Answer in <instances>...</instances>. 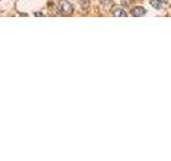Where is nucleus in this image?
<instances>
[{
	"mask_svg": "<svg viewBox=\"0 0 171 161\" xmlns=\"http://www.w3.org/2000/svg\"><path fill=\"white\" fill-rule=\"evenodd\" d=\"M59 9L61 11V13L65 15H68L71 14L73 12V6L70 2H68L66 0H61L59 2Z\"/></svg>",
	"mask_w": 171,
	"mask_h": 161,
	"instance_id": "nucleus-1",
	"label": "nucleus"
},
{
	"mask_svg": "<svg viewBox=\"0 0 171 161\" xmlns=\"http://www.w3.org/2000/svg\"><path fill=\"white\" fill-rule=\"evenodd\" d=\"M112 15L115 17H126V12L122 8H115L112 10Z\"/></svg>",
	"mask_w": 171,
	"mask_h": 161,
	"instance_id": "nucleus-2",
	"label": "nucleus"
},
{
	"mask_svg": "<svg viewBox=\"0 0 171 161\" xmlns=\"http://www.w3.org/2000/svg\"><path fill=\"white\" fill-rule=\"evenodd\" d=\"M132 14L134 16H136V17H140V16H143L145 14V10L143 8H141V6H137L132 11Z\"/></svg>",
	"mask_w": 171,
	"mask_h": 161,
	"instance_id": "nucleus-3",
	"label": "nucleus"
},
{
	"mask_svg": "<svg viewBox=\"0 0 171 161\" xmlns=\"http://www.w3.org/2000/svg\"><path fill=\"white\" fill-rule=\"evenodd\" d=\"M151 4H152V6H153V8L159 10L160 8H162V2L160 1V0H151Z\"/></svg>",
	"mask_w": 171,
	"mask_h": 161,
	"instance_id": "nucleus-4",
	"label": "nucleus"
},
{
	"mask_svg": "<svg viewBox=\"0 0 171 161\" xmlns=\"http://www.w3.org/2000/svg\"><path fill=\"white\" fill-rule=\"evenodd\" d=\"M160 1H162V3H164V2H165V3H167V2H168V0H160Z\"/></svg>",
	"mask_w": 171,
	"mask_h": 161,
	"instance_id": "nucleus-5",
	"label": "nucleus"
}]
</instances>
